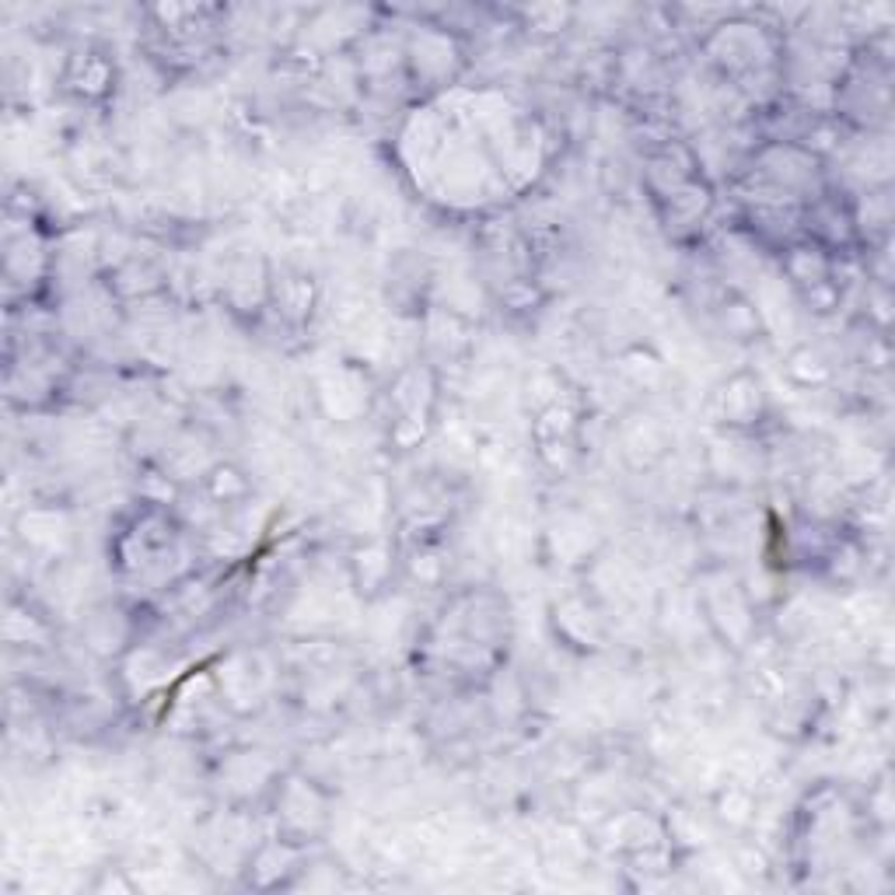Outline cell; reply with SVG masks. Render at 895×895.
Returning a JSON list of instances; mask_svg holds the SVG:
<instances>
[{
	"mask_svg": "<svg viewBox=\"0 0 895 895\" xmlns=\"http://www.w3.org/2000/svg\"><path fill=\"white\" fill-rule=\"evenodd\" d=\"M207 490H210V497L217 504H232V501L249 494V480H245L238 469H232V465H217V469H210V476H207Z\"/></svg>",
	"mask_w": 895,
	"mask_h": 895,
	"instance_id": "obj_3",
	"label": "cell"
},
{
	"mask_svg": "<svg viewBox=\"0 0 895 895\" xmlns=\"http://www.w3.org/2000/svg\"><path fill=\"white\" fill-rule=\"evenodd\" d=\"M718 402H721V416L728 428H752L767 410V392L759 385V378L734 374L724 385V392H718Z\"/></svg>",
	"mask_w": 895,
	"mask_h": 895,
	"instance_id": "obj_1",
	"label": "cell"
},
{
	"mask_svg": "<svg viewBox=\"0 0 895 895\" xmlns=\"http://www.w3.org/2000/svg\"><path fill=\"white\" fill-rule=\"evenodd\" d=\"M783 371H788V378L801 389H819L833 378L830 361H825L815 347H794L788 353V361H783Z\"/></svg>",
	"mask_w": 895,
	"mask_h": 895,
	"instance_id": "obj_2",
	"label": "cell"
}]
</instances>
